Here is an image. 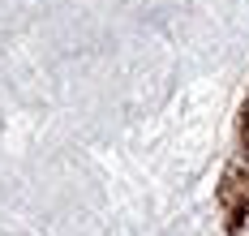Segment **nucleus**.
<instances>
[{"mask_svg":"<svg viewBox=\"0 0 249 236\" xmlns=\"http://www.w3.org/2000/svg\"><path fill=\"white\" fill-rule=\"evenodd\" d=\"M245 223H249V219H245Z\"/></svg>","mask_w":249,"mask_h":236,"instance_id":"obj_1","label":"nucleus"}]
</instances>
